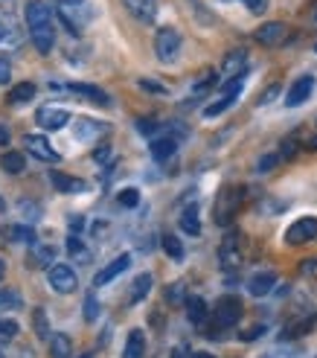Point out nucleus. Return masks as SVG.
Masks as SVG:
<instances>
[{
	"instance_id": "nucleus-1",
	"label": "nucleus",
	"mask_w": 317,
	"mask_h": 358,
	"mask_svg": "<svg viewBox=\"0 0 317 358\" xmlns=\"http://www.w3.org/2000/svg\"><path fill=\"white\" fill-rule=\"evenodd\" d=\"M27 29L35 50L47 56L52 44H56V24H52V12L44 0H29L27 3Z\"/></svg>"
},
{
	"instance_id": "nucleus-2",
	"label": "nucleus",
	"mask_w": 317,
	"mask_h": 358,
	"mask_svg": "<svg viewBox=\"0 0 317 358\" xmlns=\"http://www.w3.org/2000/svg\"><path fill=\"white\" fill-rule=\"evenodd\" d=\"M242 320V300L236 294H224L219 297V303L209 312V327H207V338H219L221 332L233 329Z\"/></svg>"
},
{
	"instance_id": "nucleus-3",
	"label": "nucleus",
	"mask_w": 317,
	"mask_h": 358,
	"mask_svg": "<svg viewBox=\"0 0 317 358\" xmlns=\"http://www.w3.org/2000/svg\"><path fill=\"white\" fill-rule=\"evenodd\" d=\"M242 192H244V189H242V187H233V184L221 187L219 199H216V207H213V219H216V224L227 227V224L236 219V213H239V207H242V199H244Z\"/></svg>"
},
{
	"instance_id": "nucleus-4",
	"label": "nucleus",
	"mask_w": 317,
	"mask_h": 358,
	"mask_svg": "<svg viewBox=\"0 0 317 358\" xmlns=\"http://www.w3.org/2000/svg\"><path fill=\"white\" fill-rule=\"evenodd\" d=\"M154 52H157V59H161L163 64H172L175 59H178V52H181V32L172 29V27L157 29V35H154Z\"/></svg>"
},
{
	"instance_id": "nucleus-5",
	"label": "nucleus",
	"mask_w": 317,
	"mask_h": 358,
	"mask_svg": "<svg viewBox=\"0 0 317 358\" xmlns=\"http://www.w3.org/2000/svg\"><path fill=\"white\" fill-rule=\"evenodd\" d=\"M242 85H244V76H239V79H230V82H224L221 85V94H219V99L216 102H209L207 108H204V117H219V114H224L230 105L239 99V94H242Z\"/></svg>"
},
{
	"instance_id": "nucleus-6",
	"label": "nucleus",
	"mask_w": 317,
	"mask_h": 358,
	"mask_svg": "<svg viewBox=\"0 0 317 358\" xmlns=\"http://www.w3.org/2000/svg\"><path fill=\"white\" fill-rule=\"evenodd\" d=\"M244 259V250H242V234H236V230H230V234L224 236L221 248H219V262L224 271H233V268H239Z\"/></svg>"
},
{
	"instance_id": "nucleus-7",
	"label": "nucleus",
	"mask_w": 317,
	"mask_h": 358,
	"mask_svg": "<svg viewBox=\"0 0 317 358\" xmlns=\"http://www.w3.org/2000/svg\"><path fill=\"white\" fill-rule=\"evenodd\" d=\"M317 239V219L314 216H303V219H297L288 230H286V245L297 248V245H306Z\"/></svg>"
},
{
	"instance_id": "nucleus-8",
	"label": "nucleus",
	"mask_w": 317,
	"mask_h": 358,
	"mask_svg": "<svg viewBox=\"0 0 317 358\" xmlns=\"http://www.w3.org/2000/svg\"><path fill=\"white\" fill-rule=\"evenodd\" d=\"M47 277H50V285L59 294H70V292L79 289V277H76V271L70 265H52Z\"/></svg>"
},
{
	"instance_id": "nucleus-9",
	"label": "nucleus",
	"mask_w": 317,
	"mask_h": 358,
	"mask_svg": "<svg viewBox=\"0 0 317 358\" xmlns=\"http://www.w3.org/2000/svg\"><path fill=\"white\" fill-rule=\"evenodd\" d=\"M253 38L262 47H279V44H286V38H288V27L283 21H268V24H262L253 32Z\"/></svg>"
},
{
	"instance_id": "nucleus-10",
	"label": "nucleus",
	"mask_w": 317,
	"mask_h": 358,
	"mask_svg": "<svg viewBox=\"0 0 317 358\" xmlns=\"http://www.w3.org/2000/svg\"><path fill=\"white\" fill-rule=\"evenodd\" d=\"M24 149L32 155V157H38V160H47V164H59L61 155L50 146V140L41 137V134H27L24 137Z\"/></svg>"
},
{
	"instance_id": "nucleus-11",
	"label": "nucleus",
	"mask_w": 317,
	"mask_h": 358,
	"mask_svg": "<svg viewBox=\"0 0 317 358\" xmlns=\"http://www.w3.org/2000/svg\"><path fill=\"white\" fill-rule=\"evenodd\" d=\"M35 122H38L44 131H59L70 122V114L64 108H50V105H44V108H38V114H35Z\"/></svg>"
},
{
	"instance_id": "nucleus-12",
	"label": "nucleus",
	"mask_w": 317,
	"mask_h": 358,
	"mask_svg": "<svg viewBox=\"0 0 317 358\" xmlns=\"http://www.w3.org/2000/svg\"><path fill=\"white\" fill-rule=\"evenodd\" d=\"M311 91H314V76L294 79V85L288 87V94H286V105H288V108H300V105L311 96Z\"/></svg>"
},
{
	"instance_id": "nucleus-13",
	"label": "nucleus",
	"mask_w": 317,
	"mask_h": 358,
	"mask_svg": "<svg viewBox=\"0 0 317 358\" xmlns=\"http://www.w3.org/2000/svg\"><path fill=\"white\" fill-rule=\"evenodd\" d=\"M9 242V245H35L38 239H35V230L27 227V224H12V227H3L0 230V245Z\"/></svg>"
},
{
	"instance_id": "nucleus-14",
	"label": "nucleus",
	"mask_w": 317,
	"mask_h": 358,
	"mask_svg": "<svg viewBox=\"0 0 317 358\" xmlns=\"http://www.w3.org/2000/svg\"><path fill=\"white\" fill-rule=\"evenodd\" d=\"M244 67H248V52H244V50H233V52H227V59L221 64V76L227 82L239 79V76H244Z\"/></svg>"
},
{
	"instance_id": "nucleus-15",
	"label": "nucleus",
	"mask_w": 317,
	"mask_h": 358,
	"mask_svg": "<svg viewBox=\"0 0 317 358\" xmlns=\"http://www.w3.org/2000/svg\"><path fill=\"white\" fill-rule=\"evenodd\" d=\"M128 265H131V257H128V254H119L117 259H111V262L105 265L102 271H99V274L94 277V285H96V289H99V285H108V282H111L114 277H119L122 271H126Z\"/></svg>"
},
{
	"instance_id": "nucleus-16",
	"label": "nucleus",
	"mask_w": 317,
	"mask_h": 358,
	"mask_svg": "<svg viewBox=\"0 0 317 358\" xmlns=\"http://www.w3.org/2000/svg\"><path fill=\"white\" fill-rule=\"evenodd\" d=\"M105 131H108V125L105 122H94V120H84V117L73 122V137L82 140V143H91V140L102 137Z\"/></svg>"
},
{
	"instance_id": "nucleus-17",
	"label": "nucleus",
	"mask_w": 317,
	"mask_h": 358,
	"mask_svg": "<svg viewBox=\"0 0 317 358\" xmlns=\"http://www.w3.org/2000/svg\"><path fill=\"white\" fill-rule=\"evenodd\" d=\"M122 3H126V9L143 24H152L157 17V0H122Z\"/></svg>"
},
{
	"instance_id": "nucleus-18",
	"label": "nucleus",
	"mask_w": 317,
	"mask_h": 358,
	"mask_svg": "<svg viewBox=\"0 0 317 358\" xmlns=\"http://www.w3.org/2000/svg\"><path fill=\"white\" fill-rule=\"evenodd\" d=\"M175 152H178V137H175L172 131L152 140V157L154 160H169Z\"/></svg>"
},
{
	"instance_id": "nucleus-19",
	"label": "nucleus",
	"mask_w": 317,
	"mask_h": 358,
	"mask_svg": "<svg viewBox=\"0 0 317 358\" xmlns=\"http://www.w3.org/2000/svg\"><path fill=\"white\" fill-rule=\"evenodd\" d=\"M274 285H277V274L274 271H259V274H253L248 280V292L253 297H265V294H271Z\"/></svg>"
},
{
	"instance_id": "nucleus-20",
	"label": "nucleus",
	"mask_w": 317,
	"mask_h": 358,
	"mask_svg": "<svg viewBox=\"0 0 317 358\" xmlns=\"http://www.w3.org/2000/svg\"><path fill=\"white\" fill-rule=\"evenodd\" d=\"M50 184L56 187L59 192H84L87 189V184L82 181V178H70V175H64V172H50Z\"/></svg>"
},
{
	"instance_id": "nucleus-21",
	"label": "nucleus",
	"mask_w": 317,
	"mask_h": 358,
	"mask_svg": "<svg viewBox=\"0 0 317 358\" xmlns=\"http://www.w3.org/2000/svg\"><path fill=\"white\" fill-rule=\"evenodd\" d=\"M70 91L73 94H82V96H87L94 105H102V108H108L111 105V96L102 91V87H96V85H84V82H76V85H70Z\"/></svg>"
},
{
	"instance_id": "nucleus-22",
	"label": "nucleus",
	"mask_w": 317,
	"mask_h": 358,
	"mask_svg": "<svg viewBox=\"0 0 317 358\" xmlns=\"http://www.w3.org/2000/svg\"><path fill=\"white\" fill-rule=\"evenodd\" d=\"M146 355V335L143 329H131L126 338V347H122V358H143Z\"/></svg>"
},
{
	"instance_id": "nucleus-23",
	"label": "nucleus",
	"mask_w": 317,
	"mask_h": 358,
	"mask_svg": "<svg viewBox=\"0 0 317 358\" xmlns=\"http://www.w3.org/2000/svg\"><path fill=\"white\" fill-rule=\"evenodd\" d=\"M186 317H189V324H196V327H207V320H209V309H207V303L201 297H186Z\"/></svg>"
},
{
	"instance_id": "nucleus-24",
	"label": "nucleus",
	"mask_w": 317,
	"mask_h": 358,
	"mask_svg": "<svg viewBox=\"0 0 317 358\" xmlns=\"http://www.w3.org/2000/svg\"><path fill=\"white\" fill-rule=\"evenodd\" d=\"M29 259H32V268H50V262L56 259V248L44 245V242H35L29 248Z\"/></svg>"
},
{
	"instance_id": "nucleus-25",
	"label": "nucleus",
	"mask_w": 317,
	"mask_h": 358,
	"mask_svg": "<svg viewBox=\"0 0 317 358\" xmlns=\"http://www.w3.org/2000/svg\"><path fill=\"white\" fill-rule=\"evenodd\" d=\"M314 327H317V315H309V317H300V320H294V324H288L279 338H283V341H291V338H300V335L311 332Z\"/></svg>"
},
{
	"instance_id": "nucleus-26",
	"label": "nucleus",
	"mask_w": 317,
	"mask_h": 358,
	"mask_svg": "<svg viewBox=\"0 0 317 358\" xmlns=\"http://www.w3.org/2000/svg\"><path fill=\"white\" fill-rule=\"evenodd\" d=\"M50 355L52 358H70L73 355V341H70L64 332H56L50 338Z\"/></svg>"
},
{
	"instance_id": "nucleus-27",
	"label": "nucleus",
	"mask_w": 317,
	"mask_h": 358,
	"mask_svg": "<svg viewBox=\"0 0 317 358\" xmlns=\"http://www.w3.org/2000/svg\"><path fill=\"white\" fill-rule=\"evenodd\" d=\"M181 230L189 236H198L201 234V222H198V204H189L184 213H181Z\"/></svg>"
},
{
	"instance_id": "nucleus-28",
	"label": "nucleus",
	"mask_w": 317,
	"mask_h": 358,
	"mask_svg": "<svg viewBox=\"0 0 317 358\" xmlns=\"http://www.w3.org/2000/svg\"><path fill=\"white\" fill-rule=\"evenodd\" d=\"M67 254L73 257L76 265H87V262H91V250H87V248L82 245V239L73 236V234H70V239H67Z\"/></svg>"
},
{
	"instance_id": "nucleus-29",
	"label": "nucleus",
	"mask_w": 317,
	"mask_h": 358,
	"mask_svg": "<svg viewBox=\"0 0 317 358\" xmlns=\"http://www.w3.org/2000/svg\"><path fill=\"white\" fill-rule=\"evenodd\" d=\"M24 166H27V160H24L21 152H6L3 157H0V169L9 172V175H21Z\"/></svg>"
},
{
	"instance_id": "nucleus-30",
	"label": "nucleus",
	"mask_w": 317,
	"mask_h": 358,
	"mask_svg": "<svg viewBox=\"0 0 317 358\" xmlns=\"http://www.w3.org/2000/svg\"><path fill=\"white\" fill-rule=\"evenodd\" d=\"M149 292H152V274H140V277L131 282V294H128V300H131V303H140Z\"/></svg>"
},
{
	"instance_id": "nucleus-31",
	"label": "nucleus",
	"mask_w": 317,
	"mask_h": 358,
	"mask_svg": "<svg viewBox=\"0 0 317 358\" xmlns=\"http://www.w3.org/2000/svg\"><path fill=\"white\" fill-rule=\"evenodd\" d=\"M32 96H35V85H32V82H21V85H15L12 91H9V105L29 102Z\"/></svg>"
},
{
	"instance_id": "nucleus-32",
	"label": "nucleus",
	"mask_w": 317,
	"mask_h": 358,
	"mask_svg": "<svg viewBox=\"0 0 317 358\" xmlns=\"http://www.w3.org/2000/svg\"><path fill=\"white\" fill-rule=\"evenodd\" d=\"M32 327H35V335H38L41 341H50V338H52V332H50V324H47V315H44V309H35V312H32Z\"/></svg>"
},
{
	"instance_id": "nucleus-33",
	"label": "nucleus",
	"mask_w": 317,
	"mask_h": 358,
	"mask_svg": "<svg viewBox=\"0 0 317 358\" xmlns=\"http://www.w3.org/2000/svg\"><path fill=\"white\" fill-rule=\"evenodd\" d=\"M17 213H21V219L29 222V224L41 219V207L35 204V201H21V204H17Z\"/></svg>"
},
{
	"instance_id": "nucleus-34",
	"label": "nucleus",
	"mask_w": 317,
	"mask_h": 358,
	"mask_svg": "<svg viewBox=\"0 0 317 358\" xmlns=\"http://www.w3.org/2000/svg\"><path fill=\"white\" fill-rule=\"evenodd\" d=\"M163 250L172 257V259H184V245H181V239L178 236H172V234H166L163 236Z\"/></svg>"
},
{
	"instance_id": "nucleus-35",
	"label": "nucleus",
	"mask_w": 317,
	"mask_h": 358,
	"mask_svg": "<svg viewBox=\"0 0 317 358\" xmlns=\"http://www.w3.org/2000/svg\"><path fill=\"white\" fill-rule=\"evenodd\" d=\"M17 306H21V297H17L15 292H0V315H3V312H15Z\"/></svg>"
},
{
	"instance_id": "nucleus-36",
	"label": "nucleus",
	"mask_w": 317,
	"mask_h": 358,
	"mask_svg": "<svg viewBox=\"0 0 317 358\" xmlns=\"http://www.w3.org/2000/svg\"><path fill=\"white\" fill-rule=\"evenodd\" d=\"M96 317H99V300H96V294H87L84 297V320L94 324Z\"/></svg>"
},
{
	"instance_id": "nucleus-37",
	"label": "nucleus",
	"mask_w": 317,
	"mask_h": 358,
	"mask_svg": "<svg viewBox=\"0 0 317 358\" xmlns=\"http://www.w3.org/2000/svg\"><path fill=\"white\" fill-rule=\"evenodd\" d=\"M119 204H122V207H137V204H140V192H137L134 187L122 189V192H119Z\"/></svg>"
},
{
	"instance_id": "nucleus-38",
	"label": "nucleus",
	"mask_w": 317,
	"mask_h": 358,
	"mask_svg": "<svg viewBox=\"0 0 317 358\" xmlns=\"http://www.w3.org/2000/svg\"><path fill=\"white\" fill-rule=\"evenodd\" d=\"M17 335V324L15 320H0V341H12Z\"/></svg>"
},
{
	"instance_id": "nucleus-39",
	"label": "nucleus",
	"mask_w": 317,
	"mask_h": 358,
	"mask_svg": "<svg viewBox=\"0 0 317 358\" xmlns=\"http://www.w3.org/2000/svg\"><path fill=\"white\" fill-rule=\"evenodd\" d=\"M166 300L169 303H186V297H184V282H175V285H169V289H166Z\"/></svg>"
},
{
	"instance_id": "nucleus-40",
	"label": "nucleus",
	"mask_w": 317,
	"mask_h": 358,
	"mask_svg": "<svg viewBox=\"0 0 317 358\" xmlns=\"http://www.w3.org/2000/svg\"><path fill=\"white\" fill-rule=\"evenodd\" d=\"M242 3L248 6L253 15H262V12H268V3H271V0H242Z\"/></svg>"
},
{
	"instance_id": "nucleus-41",
	"label": "nucleus",
	"mask_w": 317,
	"mask_h": 358,
	"mask_svg": "<svg viewBox=\"0 0 317 358\" xmlns=\"http://www.w3.org/2000/svg\"><path fill=\"white\" fill-rule=\"evenodd\" d=\"M137 131L140 134H154L157 131V122L154 120H137Z\"/></svg>"
},
{
	"instance_id": "nucleus-42",
	"label": "nucleus",
	"mask_w": 317,
	"mask_h": 358,
	"mask_svg": "<svg viewBox=\"0 0 317 358\" xmlns=\"http://www.w3.org/2000/svg\"><path fill=\"white\" fill-rule=\"evenodd\" d=\"M262 332H265V327L259 324V327H251V329H244V332H242L239 338H242V341H256V338H259Z\"/></svg>"
},
{
	"instance_id": "nucleus-43",
	"label": "nucleus",
	"mask_w": 317,
	"mask_h": 358,
	"mask_svg": "<svg viewBox=\"0 0 317 358\" xmlns=\"http://www.w3.org/2000/svg\"><path fill=\"white\" fill-rule=\"evenodd\" d=\"M9 79H12V67L6 59H0V85H9Z\"/></svg>"
},
{
	"instance_id": "nucleus-44",
	"label": "nucleus",
	"mask_w": 317,
	"mask_h": 358,
	"mask_svg": "<svg viewBox=\"0 0 317 358\" xmlns=\"http://www.w3.org/2000/svg\"><path fill=\"white\" fill-rule=\"evenodd\" d=\"M274 164H279V155H268V157H262L256 169H259V172H268V169H271Z\"/></svg>"
},
{
	"instance_id": "nucleus-45",
	"label": "nucleus",
	"mask_w": 317,
	"mask_h": 358,
	"mask_svg": "<svg viewBox=\"0 0 317 358\" xmlns=\"http://www.w3.org/2000/svg\"><path fill=\"white\" fill-rule=\"evenodd\" d=\"M94 160H96V164H105V160H111V146H99V149L94 152Z\"/></svg>"
},
{
	"instance_id": "nucleus-46",
	"label": "nucleus",
	"mask_w": 317,
	"mask_h": 358,
	"mask_svg": "<svg viewBox=\"0 0 317 358\" xmlns=\"http://www.w3.org/2000/svg\"><path fill=\"white\" fill-rule=\"evenodd\" d=\"M140 87H143V91H152V94H163V85H154L152 79H140Z\"/></svg>"
},
{
	"instance_id": "nucleus-47",
	"label": "nucleus",
	"mask_w": 317,
	"mask_h": 358,
	"mask_svg": "<svg viewBox=\"0 0 317 358\" xmlns=\"http://www.w3.org/2000/svg\"><path fill=\"white\" fill-rule=\"evenodd\" d=\"M67 224H70V234H79V230L84 227V219H82V216H70Z\"/></svg>"
},
{
	"instance_id": "nucleus-48",
	"label": "nucleus",
	"mask_w": 317,
	"mask_h": 358,
	"mask_svg": "<svg viewBox=\"0 0 317 358\" xmlns=\"http://www.w3.org/2000/svg\"><path fill=\"white\" fill-rule=\"evenodd\" d=\"M277 91H279V87H277V85H274V87H268V91H265V94H262V96H259V102H256V105H268V102H271V99L277 96Z\"/></svg>"
},
{
	"instance_id": "nucleus-49",
	"label": "nucleus",
	"mask_w": 317,
	"mask_h": 358,
	"mask_svg": "<svg viewBox=\"0 0 317 358\" xmlns=\"http://www.w3.org/2000/svg\"><path fill=\"white\" fill-rule=\"evenodd\" d=\"M303 274H309V277L317 274V259H306V262H303Z\"/></svg>"
},
{
	"instance_id": "nucleus-50",
	"label": "nucleus",
	"mask_w": 317,
	"mask_h": 358,
	"mask_svg": "<svg viewBox=\"0 0 317 358\" xmlns=\"http://www.w3.org/2000/svg\"><path fill=\"white\" fill-rule=\"evenodd\" d=\"M172 358H196V355H192V352H186L184 347H178V350L172 352Z\"/></svg>"
},
{
	"instance_id": "nucleus-51",
	"label": "nucleus",
	"mask_w": 317,
	"mask_h": 358,
	"mask_svg": "<svg viewBox=\"0 0 317 358\" xmlns=\"http://www.w3.org/2000/svg\"><path fill=\"white\" fill-rule=\"evenodd\" d=\"M6 143H9V129L6 125H0V146H6Z\"/></svg>"
},
{
	"instance_id": "nucleus-52",
	"label": "nucleus",
	"mask_w": 317,
	"mask_h": 358,
	"mask_svg": "<svg viewBox=\"0 0 317 358\" xmlns=\"http://www.w3.org/2000/svg\"><path fill=\"white\" fill-rule=\"evenodd\" d=\"M306 149H311V152H317V137H314V140H309V143H306Z\"/></svg>"
},
{
	"instance_id": "nucleus-53",
	"label": "nucleus",
	"mask_w": 317,
	"mask_h": 358,
	"mask_svg": "<svg viewBox=\"0 0 317 358\" xmlns=\"http://www.w3.org/2000/svg\"><path fill=\"white\" fill-rule=\"evenodd\" d=\"M192 355H196V358H213L209 352H192Z\"/></svg>"
},
{
	"instance_id": "nucleus-54",
	"label": "nucleus",
	"mask_w": 317,
	"mask_h": 358,
	"mask_svg": "<svg viewBox=\"0 0 317 358\" xmlns=\"http://www.w3.org/2000/svg\"><path fill=\"white\" fill-rule=\"evenodd\" d=\"M3 274H6V265H3V259H0V280H3Z\"/></svg>"
},
{
	"instance_id": "nucleus-55",
	"label": "nucleus",
	"mask_w": 317,
	"mask_h": 358,
	"mask_svg": "<svg viewBox=\"0 0 317 358\" xmlns=\"http://www.w3.org/2000/svg\"><path fill=\"white\" fill-rule=\"evenodd\" d=\"M61 3H79V0H61Z\"/></svg>"
},
{
	"instance_id": "nucleus-56",
	"label": "nucleus",
	"mask_w": 317,
	"mask_h": 358,
	"mask_svg": "<svg viewBox=\"0 0 317 358\" xmlns=\"http://www.w3.org/2000/svg\"><path fill=\"white\" fill-rule=\"evenodd\" d=\"M3 35H6V32H3V24H0V38H3Z\"/></svg>"
},
{
	"instance_id": "nucleus-57",
	"label": "nucleus",
	"mask_w": 317,
	"mask_h": 358,
	"mask_svg": "<svg viewBox=\"0 0 317 358\" xmlns=\"http://www.w3.org/2000/svg\"><path fill=\"white\" fill-rule=\"evenodd\" d=\"M0 358H6V355H3V350H0Z\"/></svg>"
},
{
	"instance_id": "nucleus-58",
	"label": "nucleus",
	"mask_w": 317,
	"mask_h": 358,
	"mask_svg": "<svg viewBox=\"0 0 317 358\" xmlns=\"http://www.w3.org/2000/svg\"><path fill=\"white\" fill-rule=\"evenodd\" d=\"M314 17H317V12H314Z\"/></svg>"
},
{
	"instance_id": "nucleus-59",
	"label": "nucleus",
	"mask_w": 317,
	"mask_h": 358,
	"mask_svg": "<svg viewBox=\"0 0 317 358\" xmlns=\"http://www.w3.org/2000/svg\"><path fill=\"white\" fill-rule=\"evenodd\" d=\"M314 50H317V44H314Z\"/></svg>"
}]
</instances>
